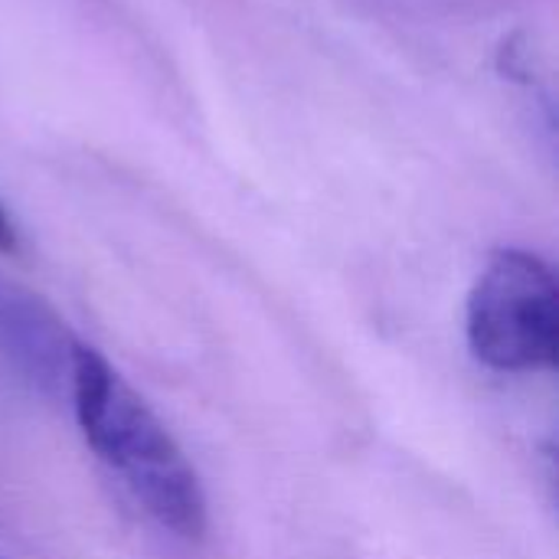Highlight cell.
I'll return each instance as SVG.
<instances>
[{
    "label": "cell",
    "mask_w": 559,
    "mask_h": 559,
    "mask_svg": "<svg viewBox=\"0 0 559 559\" xmlns=\"http://www.w3.org/2000/svg\"><path fill=\"white\" fill-rule=\"evenodd\" d=\"M72 409L85 445L131 501L170 537L200 540L210 524L203 481L144 396L95 350L72 347Z\"/></svg>",
    "instance_id": "6da1fadb"
},
{
    "label": "cell",
    "mask_w": 559,
    "mask_h": 559,
    "mask_svg": "<svg viewBox=\"0 0 559 559\" xmlns=\"http://www.w3.org/2000/svg\"><path fill=\"white\" fill-rule=\"evenodd\" d=\"M465 337L478 364L498 373L554 370L559 292L554 269L527 249H498L478 272L465 305Z\"/></svg>",
    "instance_id": "7a4b0ae2"
},
{
    "label": "cell",
    "mask_w": 559,
    "mask_h": 559,
    "mask_svg": "<svg viewBox=\"0 0 559 559\" xmlns=\"http://www.w3.org/2000/svg\"><path fill=\"white\" fill-rule=\"evenodd\" d=\"M16 246H20L16 226H13V219L7 216V210L0 206V252L10 255V252H16Z\"/></svg>",
    "instance_id": "3957f363"
},
{
    "label": "cell",
    "mask_w": 559,
    "mask_h": 559,
    "mask_svg": "<svg viewBox=\"0 0 559 559\" xmlns=\"http://www.w3.org/2000/svg\"><path fill=\"white\" fill-rule=\"evenodd\" d=\"M0 559H3V557H0Z\"/></svg>",
    "instance_id": "277c9868"
}]
</instances>
